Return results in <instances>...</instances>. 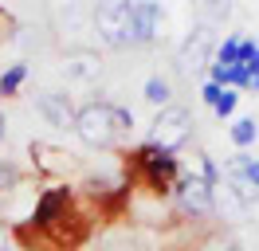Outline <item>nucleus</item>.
<instances>
[{
	"label": "nucleus",
	"mask_w": 259,
	"mask_h": 251,
	"mask_svg": "<svg viewBox=\"0 0 259 251\" xmlns=\"http://www.w3.org/2000/svg\"><path fill=\"white\" fill-rule=\"evenodd\" d=\"M130 165L142 173V181L153 196H173V185H177L181 177V157L169 153V149H157V145H138L134 153H130Z\"/></svg>",
	"instance_id": "nucleus-1"
},
{
	"label": "nucleus",
	"mask_w": 259,
	"mask_h": 251,
	"mask_svg": "<svg viewBox=\"0 0 259 251\" xmlns=\"http://www.w3.org/2000/svg\"><path fill=\"white\" fill-rule=\"evenodd\" d=\"M75 138L91 149H114L122 141V130H118V118H114V102H82L79 114H75Z\"/></svg>",
	"instance_id": "nucleus-2"
},
{
	"label": "nucleus",
	"mask_w": 259,
	"mask_h": 251,
	"mask_svg": "<svg viewBox=\"0 0 259 251\" xmlns=\"http://www.w3.org/2000/svg\"><path fill=\"white\" fill-rule=\"evenodd\" d=\"M193 126H196V122H193V110L169 102V106H161V110H157V118L149 122V145L177 153L181 145L193 138Z\"/></svg>",
	"instance_id": "nucleus-3"
},
{
	"label": "nucleus",
	"mask_w": 259,
	"mask_h": 251,
	"mask_svg": "<svg viewBox=\"0 0 259 251\" xmlns=\"http://www.w3.org/2000/svg\"><path fill=\"white\" fill-rule=\"evenodd\" d=\"M173 200H177V212L189 216V220L216 216V188L200 173H181L177 185H173Z\"/></svg>",
	"instance_id": "nucleus-4"
},
{
	"label": "nucleus",
	"mask_w": 259,
	"mask_h": 251,
	"mask_svg": "<svg viewBox=\"0 0 259 251\" xmlns=\"http://www.w3.org/2000/svg\"><path fill=\"white\" fill-rule=\"evenodd\" d=\"M71 204H75L71 185H51V188H44V192L35 196V208H32V228L39 235H51L59 224H67Z\"/></svg>",
	"instance_id": "nucleus-5"
},
{
	"label": "nucleus",
	"mask_w": 259,
	"mask_h": 251,
	"mask_svg": "<svg viewBox=\"0 0 259 251\" xmlns=\"http://www.w3.org/2000/svg\"><path fill=\"white\" fill-rule=\"evenodd\" d=\"M212 55H216V28L200 20V24L181 39V47H177V71H185V75L208 71Z\"/></svg>",
	"instance_id": "nucleus-6"
},
{
	"label": "nucleus",
	"mask_w": 259,
	"mask_h": 251,
	"mask_svg": "<svg viewBox=\"0 0 259 251\" xmlns=\"http://www.w3.org/2000/svg\"><path fill=\"white\" fill-rule=\"evenodd\" d=\"M134 0H98L95 4V35L102 47L122 51L126 47V16Z\"/></svg>",
	"instance_id": "nucleus-7"
},
{
	"label": "nucleus",
	"mask_w": 259,
	"mask_h": 251,
	"mask_svg": "<svg viewBox=\"0 0 259 251\" xmlns=\"http://www.w3.org/2000/svg\"><path fill=\"white\" fill-rule=\"evenodd\" d=\"M161 31V4L157 0H134L126 16V47H149Z\"/></svg>",
	"instance_id": "nucleus-8"
},
{
	"label": "nucleus",
	"mask_w": 259,
	"mask_h": 251,
	"mask_svg": "<svg viewBox=\"0 0 259 251\" xmlns=\"http://www.w3.org/2000/svg\"><path fill=\"white\" fill-rule=\"evenodd\" d=\"M35 114H39L48 126H55V130H75V114H79V106H75V98H71L67 91L51 87V91L35 94Z\"/></svg>",
	"instance_id": "nucleus-9"
},
{
	"label": "nucleus",
	"mask_w": 259,
	"mask_h": 251,
	"mask_svg": "<svg viewBox=\"0 0 259 251\" xmlns=\"http://www.w3.org/2000/svg\"><path fill=\"white\" fill-rule=\"evenodd\" d=\"M224 181L240 185L251 200H259V157L247 153V149H236V153L224 161Z\"/></svg>",
	"instance_id": "nucleus-10"
},
{
	"label": "nucleus",
	"mask_w": 259,
	"mask_h": 251,
	"mask_svg": "<svg viewBox=\"0 0 259 251\" xmlns=\"http://www.w3.org/2000/svg\"><path fill=\"white\" fill-rule=\"evenodd\" d=\"M63 75L71 78V82H95L98 71H102V59H98V51L95 47H87V44H75V47H67L63 51Z\"/></svg>",
	"instance_id": "nucleus-11"
},
{
	"label": "nucleus",
	"mask_w": 259,
	"mask_h": 251,
	"mask_svg": "<svg viewBox=\"0 0 259 251\" xmlns=\"http://www.w3.org/2000/svg\"><path fill=\"white\" fill-rule=\"evenodd\" d=\"M255 47H259V39H251V35H224V44H216L212 63H220V67H247Z\"/></svg>",
	"instance_id": "nucleus-12"
},
{
	"label": "nucleus",
	"mask_w": 259,
	"mask_h": 251,
	"mask_svg": "<svg viewBox=\"0 0 259 251\" xmlns=\"http://www.w3.org/2000/svg\"><path fill=\"white\" fill-rule=\"evenodd\" d=\"M142 98H146L149 106H169V102H173V82H169V78L165 75H149L146 78V87H142Z\"/></svg>",
	"instance_id": "nucleus-13"
},
{
	"label": "nucleus",
	"mask_w": 259,
	"mask_h": 251,
	"mask_svg": "<svg viewBox=\"0 0 259 251\" xmlns=\"http://www.w3.org/2000/svg\"><path fill=\"white\" fill-rule=\"evenodd\" d=\"M228 138H232L236 149H251L259 141V122L255 118H236V122L228 126Z\"/></svg>",
	"instance_id": "nucleus-14"
},
{
	"label": "nucleus",
	"mask_w": 259,
	"mask_h": 251,
	"mask_svg": "<svg viewBox=\"0 0 259 251\" xmlns=\"http://www.w3.org/2000/svg\"><path fill=\"white\" fill-rule=\"evenodd\" d=\"M24 82H28V63H8L0 71V98H16Z\"/></svg>",
	"instance_id": "nucleus-15"
},
{
	"label": "nucleus",
	"mask_w": 259,
	"mask_h": 251,
	"mask_svg": "<svg viewBox=\"0 0 259 251\" xmlns=\"http://www.w3.org/2000/svg\"><path fill=\"white\" fill-rule=\"evenodd\" d=\"M200 4H204V24H212V28H224L236 8V0H200Z\"/></svg>",
	"instance_id": "nucleus-16"
},
{
	"label": "nucleus",
	"mask_w": 259,
	"mask_h": 251,
	"mask_svg": "<svg viewBox=\"0 0 259 251\" xmlns=\"http://www.w3.org/2000/svg\"><path fill=\"white\" fill-rule=\"evenodd\" d=\"M102 251H146V247L138 243V235H130V232H110L106 239H102Z\"/></svg>",
	"instance_id": "nucleus-17"
},
{
	"label": "nucleus",
	"mask_w": 259,
	"mask_h": 251,
	"mask_svg": "<svg viewBox=\"0 0 259 251\" xmlns=\"http://www.w3.org/2000/svg\"><path fill=\"white\" fill-rule=\"evenodd\" d=\"M236 106H240V91H236V87H224V94H220V102L212 106V114L224 122V118H232V114H236Z\"/></svg>",
	"instance_id": "nucleus-18"
},
{
	"label": "nucleus",
	"mask_w": 259,
	"mask_h": 251,
	"mask_svg": "<svg viewBox=\"0 0 259 251\" xmlns=\"http://www.w3.org/2000/svg\"><path fill=\"white\" fill-rule=\"evenodd\" d=\"M200 177H204L212 188H220V185H224V169H220V165H216L208 153H200Z\"/></svg>",
	"instance_id": "nucleus-19"
},
{
	"label": "nucleus",
	"mask_w": 259,
	"mask_h": 251,
	"mask_svg": "<svg viewBox=\"0 0 259 251\" xmlns=\"http://www.w3.org/2000/svg\"><path fill=\"white\" fill-rule=\"evenodd\" d=\"M20 185V169L12 161H0V192H8V188Z\"/></svg>",
	"instance_id": "nucleus-20"
},
{
	"label": "nucleus",
	"mask_w": 259,
	"mask_h": 251,
	"mask_svg": "<svg viewBox=\"0 0 259 251\" xmlns=\"http://www.w3.org/2000/svg\"><path fill=\"white\" fill-rule=\"evenodd\" d=\"M114 118H118V130H122V134L134 130V110H126V106H118V102H114Z\"/></svg>",
	"instance_id": "nucleus-21"
},
{
	"label": "nucleus",
	"mask_w": 259,
	"mask_h": 251,
	"mask_svg": "<svg viewBox=\"0 0 259 251\" xmlns=\"http://www.w3.org/2000/svg\"><path fill=\"white\" fill-rule=\"evenodd\" d=\"M220 94H224V87H216V82H204V87H200V98H204L208 106H216V102H220Z\"/></svg>",
	"instance_id": "nucleus-22"
},
{
	"label": "nucleus",
	"mask_w": 259,
	"mask_h": 251,
	"mask_svg": "<svg viewBox=\"0 0 259 251\" xmlns=\"http://www.w3.org/2000/svg\"><path fill=\"white\" fill-rule=\"evenodd\" d=\"M208 251H247V247H243V243H236V239H216Z\"/></svg>",
	"instance_id": "nucleus-23"
},
{
	"label": "nucleus",
	"mask_w": 259,
	"mask_h": 251,
	"mask_svg": "<svg viewBox=\"0 0 259 251\" xmlns=\"http://www.w3.org/2000/svg\"><path fill=\"white\" fill-rule=\"evenodd\" d=\"M243 71H247V75H251V78H259V47H255V55H251V63H247Z\"/></svg>",
	"instance_id": "nucleus-24"
},
{
	"label": "nucleus",
	"mask_w": 259,
	"mask_h": 251,
	"mask_svg": "<svg viewBox=\"0 0 259 251\" xmlns=\"http://www.w3.org/2000/svg\"><path fill=\"white\" fill-rule=\"evenodd\" d=\"M0 141H4V118H0Z\"/></svg>",
	"instance_id": "nucleus-25"
},
{
	"label": "nucleus",
	"mask_w": 259,
	"mask_h": 251,
	"mask_svg": "<svg viewBox=\"0 0 259 251\" xmlns=\"http://www.w3.org/2000/svg\"><path fill=\"white\" fill-rule=\"evenodd\" d=\"M251 91H255V94H259V78H255V82H251Z\"/></svg>",
	"instance_id": "nucleus-26"
}]
</instances>
